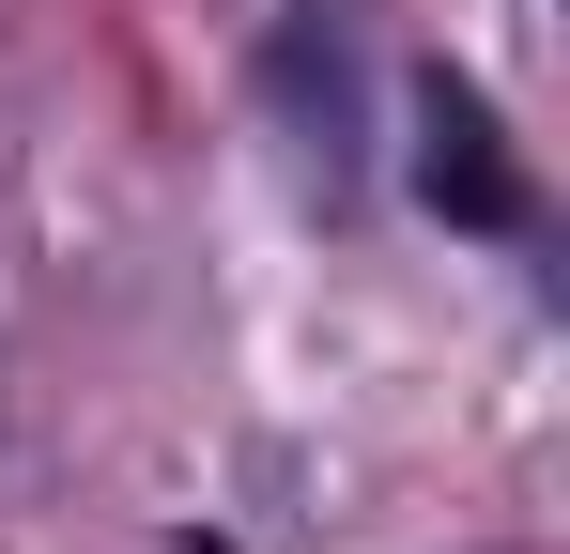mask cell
I'll use <instances>...</instances> for the list:
<instances>
[{
  "instance_id": "1",
  "label": "cell",
  "mask_w": 570,
  "mask_h": 554,
  "mask_svg": "<svg viewBox=\"0 0 570 554\" xmlns=\"http://www.w3.org/2000/svg\"><path fill=\"white\" fill-rule=\"evenodd\" d=\"M416 200H432L448 231H493V247L540 231V185H524V155H509V123H493V92H478L463 62L416 78Z\"/></svg>"
}]
</instances>
